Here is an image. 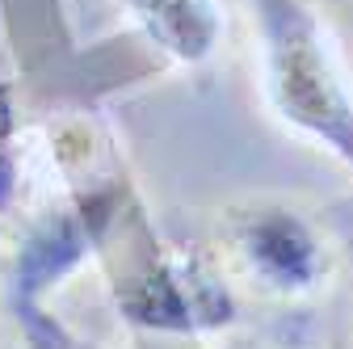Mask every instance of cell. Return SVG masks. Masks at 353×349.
<instances>
[{"label": "cell", "mask_w": 353, "mask_h": 349, "mask_svg": "<svg viewBox=\"0 0 353 349\" xmlns=\"http://www.w3.org/2000/svg\"><path fill=\"white\" fill-rule=\"evenodd\" d=\"M274 114L353 168V89L316 0H248Z\"/></svg>", "instance_id": "obj_1"}, {"label": "cell", "mask_w": 353, "mask_h": 349, "mask_svg": "<svg viewBox=\"0 0 353 349\" xmlns=\"http://www.w3.org/2000/svg\"><path fill=\"white\" fill-rule=\"evenodd\" d=\"M122 240L126 252L114 290L130 324L164 337H202L232 324V290L198 252L160 244L139 219Z\"/></svg>", "instance_id": "obj_2"}, {"label": "cell", "mask_w": 353, "mask_h": 349, "mask_svg": "<svg viewBox=\"0 0 353 349\" xmlns=\"http://www.w3.org/2000/svg\"><path fill=\"white\" fill-rule=\"evenodd\" d=\"M223 236L244 274L270 295L299 299L324 286L332 274V252L320 228L286 202H248L228 210Z\"/></svg>", "instance_id": "obj_3"}, {"label": "cell", "mask_w": 353, "mask_h": 349, "mask_svg": "<svg viewBox=\"0 0 353 349\" xmlns=\"http://www.w3.org/2000/svg\"><path fill=\"white\" fill-rule=\"evenodd\" d=\"M118 202L88 198L76 206L47 210L30 223L17 248V274H13V303H42L51 286L76 274L88 257L101 248V236L114 219Z\"/></svg>", "instance_id": "obj_4"}, {"label": "cell", "mask_w": 353, "mask_h": 349, "mask_svg": "<svg viewBox=\"0 0 353 349\" xmlns=\"http://www.w3.org/2000/svg\"><path fill=\"white\" fill-rule=\"evenodd\" d=\"M148 42L172 63L198 68L219 51L223 9L219 0H122Z\"/></svg>", "instance_id": "obj_5"}, {"label": "cell", "mask_w": 353, "mask_h": 349, "mask_svg": "<svg viewBox=\"0 0 353 349\" xmlns=\"http://www.w3.org/2000/svg\"><path fill=\"white\" fill-rule=\"evenodd\" d=\"M21 186V126H17V101L13 84L0 80V210H9Z\"/></svg>", "instance_id": "obj_6"}, {"label": "cell", "mask_w": 353, "mask_h": 349, "mask_svg": "<svg viewBox=\"0 0 353 349\" xmlns=\"http://www.w3.org/2000/svg\"><path fill=\"white\" fill-rule=\"evenodd\" d=\"M13 308H17V320H21L30 349H84L55 316L42 312V303H13Z\"/></svg>", "instance_id": "obj_7"}]
</instances>
